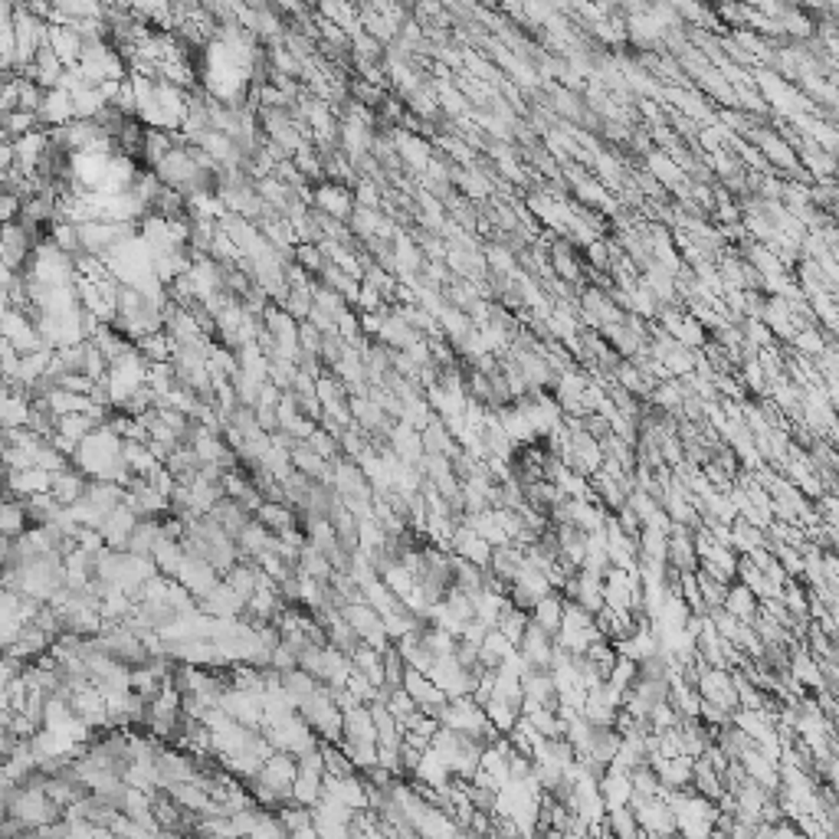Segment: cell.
I'll return each mask as SVG.
<instances>
[{
    "mask_svg": "<svg viewBox=\"0 0 839 839\" xmlns=\"http://www.w3.org/2000/svg\"><path fill=\"white\" fill-rule=\"evenodd\" d=\"M725 610L738 619H758V603H754V590L748 584H732L725 594Z\"/></svg>",
    "mask_w": 839,
    "mask_h": 839,
    "instance_id": "cell-7",
    "label": "cell"
},
{
    "mask_svg": "<svg viewBox=\"0 0 839 839\" xmlns=\"http://www.w3.org/2000/svg\"><path fill=\"white\" fill-rule=\"evenodd\" d=\"M66 69L69 66L59 59V53L53 46H40V53H36V59H33V66L26 69V76H33V79L40 82L43 89H56L59 82H63V76H66Z\"/></svg>",
    "mask_w": 839,
    "mask_h": 839,
    "instance_id": "cell-5",
    "label": "cell"
},
{
    "mask_svg": "<svg viewBox=\"0 0 839 839\" xmlns=\"http://www.w3.org/2000/svg\"><path fill=\"white\" fill-rule=\"evenodd\" d=\"M312 204L318 207V213H325L328 220H351V213L358 207V197L344 188L342 180H322L312 194Z\"/></svg>",
    "mask_w": 839,
    "mask_h": 839,
    "instance_id": "cell-1",
    "label": "cell"
},
{
    "mask_svg": "<svg viewBox=\"0 0 839 839\" xmlns=\"http://www.w3.org/2000/svg\"><path fill=\"white\" fill-rule=\"evenodd\" d=\"M178 580L188 587L197 600H200L204 594H210L213 587L220 584V580H217V568H213L207 558H197V555L184 558V564L178 568Z\"/></svg>",
    "mask_w": 839,
    "mask_h": 839,
    "instance_id": "cell-2",
    "label": "cell"
},
{
    "mask_svg": "<svg viewBox=\"0 0 839 839\" xmlns=\"http://www.w3.org/2000/svg\"><path fill=\"white\" fill-rule=\"evenodd\" d=\"M49 46L56 49L59 59H63L66 66H79L82 49H86V40H82V33L76 30V26L49 24Z\"/></svg>",
    "mask_w": 839,
    "mask_h": 839,
    "instance_id": "cell-6",
    "label": "cell"
},
{
    "mask_svg": "<svg viewBox=\"0 0 839 839\" xmlns=\"http://www.w3.org/2000/svg\"><path fill=\"white\" fill-rule=\"evenodd\" d=\"M40 122L43 128H63V125H69L76 118V102H73V92H66L63 86H56V89H46V98H43L40 106Z\"/></svg>",
    "mask_w": 839,
    "mask_h": 839,
    "instance_id": "cell-3",
    "label": "cell"
},
{
    "mask_svg": "<svg viewBox=\"0 0 839 839\" xmlns=\"http://www.w3.org/2000/svg\"><path fill=\"white\" fill-rule=\"evenodd\" d=\"M561 619H564V600L555 594H545L538 603H535V623H538L541 629H547L551 636H558V629H561Z\"/></svg>",
    "mask_w": 839,
    "mask_h": 839,
    "instance_id": "cell-8",
    "label": "cell"
},
{
    "mask_svg": "<svg viewBox=\"0 0 839 839\" xmlns=\"http://www.w3.org/2000/svg\"><path fill=\"white\" fill-rule=\"evenodd\" d=\"M309 446L315 449V453H322L325 459H334V436H328V433H322L315 426V433L309 436Z\"/></svg>",
    "mask_w": 839,
    "mask_h": 839,
    "instance_id": "cell-9",
    "label": "cell"
},
{
    "mask_svg": "<svg viewBox=\"0 0 839 839\" xmlns=\"http://www.w3.org/2000/svg\"><path fill=\"white\" fill-rule=\"evenodd\" d=\"M200 610L210 613L213 619H237V613L246 610V600L227 584V580H220L210 594L200 597Z\"/></svg>",
    "mask_w": 839,
    "mask_h": 839,
    "instance_id": "cell-4",
    "label": "cell"
}]
</instances>
